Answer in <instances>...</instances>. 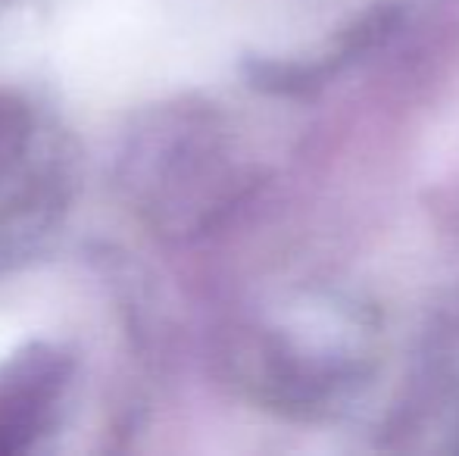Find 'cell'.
Listing matches in <instances>:
<instances>
[{"instance_id": "obj_2", "label": "cell", "mask_w": 459, "mask_h": 456, "mask_svg": "<svg viewBox=\"0 0 459 456\" xmlns=\"http://www.w3.org/2000/svg\"><path fill=\"white\" fill-rule=\"evenodd\" d=\"M31 134H35L31 107L19 94L0 91V176L10 166H16V159H22L25 147L31 144Z\"/></svg>"}, {"instance_id": "obj_1", "label": "cell", "mask_w": 459, "mask_h": 456, "mask_svg": "<svg viewBox=\"0 0 459 456\" xmlns=\"http://www.w3.org/2000/svg\"><path fill=\"white\" fill-rule=\"evenodd\" d=\"M73 375V359L54 344H31L0 369V453L29 451L48 432Z\"/></svg>"}]
</instances>
